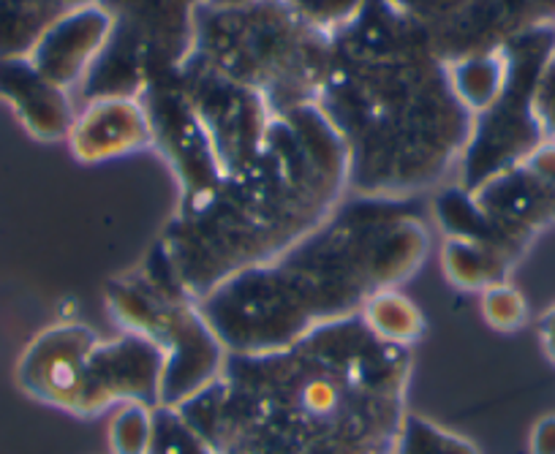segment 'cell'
Listing matches in <instances>:
<instances>
[{"label":"cell","instance_id":"obj_3","mask_svg":"<svg viewBox=\"0 0 555 454\" xmlns=\"http://www.w3.org/2000/svg\"><path fill=\"white\" fill-rule=\"evenodd\" d=\"M425 196L349 194L324 223L264 264L227 277L199 311L227 354H267L313 329L360 316L376 291L395 288L430 250Z\"/></svg>","mask_w":555,"mask_h":454},{"label":"cell","instance_id":"obj_25","mask_svg":"<svg viewBox=\"0 0 555 454\" xmlns=\"http://www.w3.org/2000/svg\"><path fill=\"white\" fill-rule=\"evenodd\" d=\"M482 316L499 333H515L528 322V299L509 281L495 283L482 291Z\"/></svg>","mask_w":555,"mask_h":454},{"label":"cell","instance_id":"obj_1","mask_svg":"<svg viewBox=\"0 0 555 454\" xmlns=\"http://www.w3.org/2000/svg\"><path fill=\"white\" fill-rule=\"evenodd\" d=\"M411 367V349L349 316L281 351L229 354L180 411L218 454H395Z\"/></svg>","mask_w":555,"mask_h":454},{"label":"cell","instance_id":"obj_4","mask_svg":"<svg viewBox=\"0 0 555 454\" xmlns=\"http://www.w3.org/2000/svg\"><path fill=\"white\" fill-rule=\"evenodd\" d=\"M349 196V153L317 104L275 115L261 150L178 210L145 264L199 302L227 277L264 264Z\"/></svg>","mask_w":555,"mask_h":454},{"label":"cell","instance_id":"obj_31","mask_svg":"<svg viewBox=\"0 0 555 454\" xmlns=\"http://www.w3.org/2000/svg\"><path fill=\"white\" fill-rule=\"evenodd\" d=\"M66 12H74V9H85V7H93L99 0H57Z\"/></svg>","mask_w":555,"mask_h":454},{"label":"cell","instance_id":"obj_16","mask_svg":"<svg viewBox=\"0 0 555 454\" xmlns=\"http://www.w3.org/2000/svg\"><path fill=\"white\" fill-rule=\"evenodd\" d=\"M0 101H7L25 131L41 142L68 139L77 120L68 90L50 82L28 57H0Z\"/></svg>","mask_w":555,"mask_h":454},{"label":"cell","instance_id":"obj_9","mask_svg":"<svg viewBox=\"0 0 555 454\" xmlns=\"http://www.w3.org/2000/svg\"><path fill=\"white\" fill-rule=\"evenodd\" d=\"M488 223L490 245L515 264L533 237L555 223V144L544 142L526 161L472 191Z\"/></svg>","mask_w":555,"mask_h":454},{"label":"cell","instance_id":"obj_14","mask_svg":"<svg viewBox=\"0 0 555 454\" xmlns=\"http://www.w3.org/2000/svg\"><path fill=\"white\" fill-rule=\"evenodd\" d=\"M112 30L115 17L101 3L74 9L47 28L28 61L57 88L72 90L74 85H82L93 63L106 50Z\"/></svg>","mask_w":555,"mask_h":454},{"label":"cell","instance_id":"obj_23","mask_svg":"<svg viewBox=\"0 0 555 454\" xmlns=\"http://www.w3.org/2000/svg\"><path fill=\"white\" fill-rule=\"evenodd\" d=\"M153 436V408L142 403H120L109 419L112 454H147Z\"/></svg>","mask_w":555,"mask_h":454},{"label":"cell","instance_id":"obj_20","mask_svg":"<svg viewBox=\"0 0 555 454\" xmlns=\"http://www.w3.org/2000/svg\"><path fill=\"white\" fill-rule=\"evenodd\" d=\"M365 327L376 335L378 340L392 346L411 349L425 338V313L411 302L398 288H384L376 291L360 311Z\"/></svg>","mask_w":555,"mask_h":454},{"label":"cell","instance_id":"obj_12","mask_svg":"<svg viewBox=\"0 0 555 454\" xmlns=\"http://www.w3.org/2000/svg\"><path fill=\"white\" fill-rule=\"evenodd\" d=\"M164 354L156 343L137 333L95 343L85 371L82 419H93L120 403L162 405Z\"/></svg>","mask_w":555,"mask_h":454},{"label":"cell","instance_id":"obj_5","mask_svg":"<svg viewBox=\"0 0 555 454\" xmlns=\"http://www.w3.org/2000/svg\"><path fill=\"white\" fill-rule=\"evenodd\" d=\"M191 55L254 88L272 115H284L319 101L333 61V36L308 28L278 0L240 9L202 7Z\"/></svg>","mask_w":555,"mask_h":454},{"label":"cell","instance_id":"obj_24","mask_svg":"<svg viewBox=\"0 0 555 454\" xmlns=\"http://www.w3.org/2000/svg\"><path fill=\"white\" fill-rule=\"evenodd\" d=\"M300 23L324 36H335L357 20L365 0H278Z\"/></svg>","mask_w":555,"mask_h":454},{"label":"cell","instance_id":"obj_11","mask_svg":"<svg viewBox=\"0 0 555 454\" xmlns=\"http://www.w3.org/2000/svg\"><path fill=\"white\" fill-rule=\"evenodd\" d=\"M550 23H555V0H455L425 34L439 61L452 63L504 50L526 30Z\"/></svg>","mask_w":555,"mask_h":454},{"label":"cell","instance_id":"obj_2","mask_svg":"<svg viewBox=\"0 0 555 454\" xmlns=\"http://www.w3.org/2000/svg\"><path fill=\"white\" fill-rule=\"evenodd\" d=\"M317 106L344 139L357 196H423L461 164L474 122L423 25L387 0H365L333 36Z\"/></svg>","mask_w":555,"mask_h":454},{"label":"cell","instance_id":"obj_29","mask_svg":"<svg viewBox=\"0 0 555 454\" xmlns=\"http://www.w3.org/2000/svg\"><path fill=\"white\" fill-rule=\"evenodd\" d=\"M539 343H542L547 360L555 365V306L542 313L539 319Z\"/></svg>","mask_w":555,"mask_h":454},{"label":"cell","instance_id":"obj_30","mask_svg":"<svg viewBox=\"0 0 555 454\" xmlns=\"http://www.w3.org/2000/svg\"><path fill=\"white\" fill-rule=\"evenodd\" d=\"M256 3H267V0H205V7H212V9H240V7H256Z\"/></svg>","mask_w":555,"mask_h":454},{"label":"cell","instance_id":"obj_19","mask_svg":"<svg viewBox=\"0 0 555 454\" xmlns=\"http://www.w3.org/2000/svg\"><path fill=\"white\" fill-rule=\"evenodd\" d=\"M63 14L68 12L57 0H0V57H30Z\"/></svg>","mask_w":555,"mask_h":454},{"label":"cell","instance_id":"obj_22","mask_svg":"<svg viewBox=\"0 0 555 454\" xmlns=\"http://www.w3.org/2000/svg\"><path fill=\"white\" fill-rule=\"evenodd\" d=\"M147 454H218L180 408H153V436Z\"/></svg>","mask_w":555,"mask_h":454},{"label":"cell","instance_id":"obj_27","mask_svg":"<svg viewBox=\"0 0 555 454\" xmlns=\"http://www.w3.org/2000/svg\"><path fill=\"white\" fill-rule=\"evenodd\" d=\"M387 3L428 30L430 25L439 23V20L450 12V7L455 0H387Z\"/></svg>","mask_w":555,"mask_h":454},{"label":"cell","instance_id":"obj_6","mask_svg":"<svg viewBox=\"0 0 555 454\" xmlns=\"http://www.w3.org/2000/svg\"><path fill=\"white\" fill-rule=\"evenodd\" d=\"M106 308L122 333L142 335L164 354L162 405L180 408L223 373L229 354L202 316L199 302L180 294L147 264L106 286Z\"/></svg>","mask_w":555,"mask_h":454},{"label":"cell","instance_id":"obj_7","mask_svg":"<svg viewBox=\"0 0 555 454\" xmlns=\"http://www.w3.org/2000/svg\"><path fill=\"white\" fill-rule=\"evenodd\" d=\"M555 52V23L526 30L506 44L509 79L501 99L488 112L474 117L472 137L461 158V183L466 191L515 164L526 161L542 147L544 137L531 115V93L544 61Z\"/></svg>","mask_w":555,"mask_h":454},{"label":"cell","instance_id":"obj_17","mask_svg":"<svg viewBox=\"0 0 555 454\" xmlns=\"http://www.w3.org/2000/svg\"><path fill=\"white\" fill-rule=\"evenodd\" d=\"M447 77H450L455 99L472 112L474 117L488 112L501 99L509 79V55L504 50L479 52V55L461 57V61L447 63Z\"/></svg>","mask_w":555,"mask_h":454},{"label":"cell","instance_id":"obj_10","mask_svg":"<svg viewBox=\"0 0 555 454\" xmlns=\"http://www.w3.org/2000/svg\"><path fill=\"white\" fill-rule=\"evenodd\" d=\"M151 120L153 147H158L180 183L178 210H191L205 202L223 180V169L216 158L210 139L199 117L191 109L178 77L156 79L137 95Z\"/></svg>","mask_w":555,"mask_h":454},{"label":"cell","instance_id":"obj_8","mask_svg":"<svg viewBox=\"0 0 555 454\" xmlns=\"http://www.w3.org/2000/svg\"><path fill=\"white\" fill-rule=\"evenodd\" d=\"M175 77L205 128L223 174L245 167L261 150L275 120L264 95L248 85L223 77L194 55L180 66Z\"/></svg>","mask_w":555,"mask_h":454},{"label":"cell","instance_id":"obj_21","mask_svg":"<svg viewBox=\"0 0 555 454\" xmlns=\"http://www.w3.org/2000/svg\"><path fill=\"white\" fill-rule=\"evenodd\" d=\"M395 454H479L468 438L430 421L428 416L409 411L400 430Z\"/></svg>","mask_w":555,"mask_h":454},{"label":"cell","instance_id":"obj_18","mask_svg":"<svg viewBox=\"0 0 555 454\" xmlns=\"http://www.w3.org/2000/svg\"><path fill=\"white\" fill-rule=\"evenodd\" d=\"M441 267L452 286L463 291H479L509 281L512 261L501 250L477 239L447 237L441 245Z\"/></svg>","mask_w":555,"mask_h":454},{"label":"cell","instance_id":"obj_15","mask_svg":"<svg viewBox=\"0 0 555 454\" xmlns=\"http://www.w3.org/2000/svg\"><path fill=\"white\" fill-rule=\"evenodd\" d=\"M68 144L82 164L112 161L151 147L153 131L145 106L133 95H104L88 101L74 120Z\"/></svg>","mask_w":555,"mask_h":454},{"label":"cell","instance_id":"obj_28","mask_svg":"<svg viewBox=\"0 0 555 454\" xmlns=\"http://www.w3.org/2000/svg\"><path fill=\"white\" fill-rule=\"evenodd\" d=\"M528 449H531V454H555V414L542 416L533 425Z\"/></svg>","mask_w":555,"mask_h":454},{"label":"cell","instance_id":"obj_26","mask_svg":"<svg viewBox=\"0 0 555 454\" xmlns=\"http://www.w3.org/2000/svg\"><path fill=\"white\" fill-rule=\"evenodd\" d=\"M531 115L544 142L555 144V52L544 61L531 93Z\"/></svg>","mask_w":555,"mask_h":454},{"label":"cell","instance_id":"obj_13","mask_svg":"<svg viewBox=\"0 0 555 454\" xmlns=\"http://www.w3.org/2000/svg\"><path fill=\"white\" fill-rule=\"evenodd\" d=\"M101 335L88 324H52L41 329L17 362V384L28 398L66 411L82 414L85 371H88L90 351Z\"/></svg>","mask_w":555,"mask_h":454}]
</instances>
